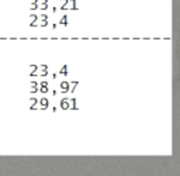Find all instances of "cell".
<instances>
[{"label":"cell","instance_id":"8","mask_svg":"<svg viewBox=\"0 0 180 176\" xmlns=\"http://www.w3.org/2000/svg\"><path fill=\"white\" fill-rule=\"evenodd\" d=\"M41 92H42V93H46V92H48V85H46V82H44L41 85Z\"/></svg>","mask_w":180,"mask_h":176},{"label":"cell","instance_id":"5","mask_svg":"<svg viewBox=\"0 0 180 176\" xmlns=\"http://www.w3.org/2000/svg\"><path fill=\"white\" fill-rule=\"evenodd\" d=\"M38 9V0H30V10H37Z\"/></svg>","mask_w":180,"mask_h":176},{"label":"cell","instance_id":"11","mask_svg":"<svg viewBox=\"0 0 180 176\" xmlns=\"http://www.w3.org/2000/svg\"><path fill=\"white\" fill-rule=\"evenodd\" d=\"M41 104H42V107H46L48 106V100H46V99H42V100H41Z\"/></svg>","mask_w":180,"mask_h":176},{"label":"cell","instance_id":"3","mask_svg":"<svg viewBox=\"0 0 180 176\" xmlns=\"http://www.w3.org/2000/svg\"><path fill=\"white\" fill-rule=\"evenodd\" d=\"M61 10H68L69 9V0H61Z\"/></svg>","mask_w":180,"mask_h":176},{"label":"cell","instance_id":"4","mask_svg":"<svg viewBox=\"0 0 180 176\" xmlns=\"http://www.w3.org/2000/svg\"><path fill=\"white\" fill-rule=\"evenodd\" d=\"M30 19H31V27H35V25H37V20H38V16H37V14H30Z\"/></svg>","mask_w":180,"mask_h":176},{"label":"cell","instance_id":"7","mask_svg":"<svg viewBox=\"0 0 180 176\" xmlns=\"http://www.w3.org/2000/svg\"><path fill=\"white\" fill-rule=\"evenodd\" d=\"M59 24H62V25H68V14H65V16H62V19L59 20Z\"/></svg>","mask_w":180,"mask_h":176},{"label":"cell","instance_id":"9","mask_svg":"<svg viewBox=\"0 0 180 176\" xmlns=\"http://www.w3.org/2000/svg\"><path fill=\"white\" fill-rule=\"evenodd\" d=\"M61 106H62V108H68V107H69V101L65 99V100H62V104H61Z\"/></svg>","mask_w":180,"mask_h":176},{"label":"cell","instance_id":"10","mask_svg":"<svg viewBox=\"0 0 180 176\" xmlns=\"http://www.w3.org/2000/svg\"><path fill=\"white\" fill-rule=\"evenodd\" d=\"M61 88H62V90H65V92H66V90H68V88H69V85H68L66 82H62V85H61Z\"/></svg>","mask_w":180,"mask_h":176},{"label":"cell","instance_id":"2","mask_svg":"<svg viewBox=\"0 0 180 176\" xmlns=\"http://www.w3.org/2000/svg\"><path fill=\"white\" fill-rule=\"evenodd\" d=\"M38 7H41V10H44V11H46L48 10V0H38Z\"/></svg>","mask_w":180,"mask_h":176},{"label":"cell","instance_id":"6","mask_svg":"<svg viewBox=\"0 0 180 176\" xmlns=\"http://www.w3.org/2000/svg\"><path fill=\"white\" fill-rule=\"evenodd\" d=\"M69 9L71 10H77V0H69Z\"/></svg>","mask_w":180,"mask_h":176},{"label":"cell","instance_id":"1","mask_svg":"<svg viewBox=\"0 0 180 176\" xmlns=\"http://www.w3.org/2000/svg\"><path fill=\"white\" fill-rule=\"evenodd\" d=\"M38 17L41 19V24L39 25H41V27H46V25H48V16H46L45 13H41Z\"/></svg>","mask_w":180,"mask_h":176}]
</instances>
